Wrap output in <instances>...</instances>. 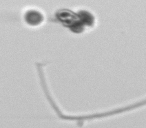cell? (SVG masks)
Segmentation results:
<instances>
[{"label": "cell", "mask_w": 146, "mask_h": 128, "mask_svg": "<svg viewBox=\"0 0 146 128\" xmlns=\"http://www.w3.org/2000/svg\"><path fill=\"white\" fill-rule=\"evenodd\" d=\"M26 22L32 26H36L43 21V16L41 13L35 11H29L25 16Z\"/></svg>", "instance_id": "6da1fadb"}]
</instances>
